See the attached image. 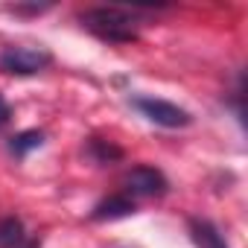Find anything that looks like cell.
Instances as JSON below:
<instances>
[{"instance_id":"6","label":"cell","mask_w":248,"mask_h":248,"mask_svg":"<svg viewBox=\"0 0 248 248\" xmlns=\"http://www.w3.org/2000/svg\"><path fill=\"white\" fill-rule=\"evenodd\" d=\"M135 210H138L135 199H129L126 193H111V196H105L102 202L93 204L91 219H93V222H117V219L132 216Z\"/></svg>"},{"instance_id":"11","label":"cell","mask_w":248,"mask_h":248,"mask_svg":"<svg viewBox=\"0 0 248 248\" xmlns=\"http://www.w3.org/2000/svg\"><path fill=\"white\" fill-rule=\"evenodd\" d=\"M12 114H15V108L9 105V99L0 93V129H6L9 123H12Z\"/></svg>"},{"instance_id":"4","label":"cell","mask_w":248,"mask_h":248,"mask_svg":"<svg viewBox=\"0 0 248 248\" xmlns=\"http://www.w3.org/2000/svg\"><path fill=\"white\" fill-rule=\"evenodd\" d=\"M123 193L129 199H161L170 193V178L149 164H138L123 175Z\"/></svg>"},{"instance_id":"5","label":"cell","mask_w":248,"mask_h":248,"mask_svg":"<svg viewBox=\"0 0 248 248\" xmlns=\"http://www.w3.org/2000/svg\"><path fill=\"white\" fill-rule=\"evenodd\" d=\"M0 248H41V239L32 236L21 216L0 219Z\"/></svg>"},{"instance_id":"2","label":"cell","mask_w":248,"mask_h":248,"mask_svg":"<svg viewBox=\"0 0 248 248\" xmlns=\"http://www.w3.org/2000/svg\"><path fill=\"white\" fill-rule=\"evenodd\" d=\"M129 105L146 117L149 123H155V126L161 129H187L193 123V114L187 108H181L178 102H170V99H161V96H146V93H135L129 99Z\"/></svg>"},{"instance_id":"7","label":"cell","mask_w":248,"mask_h":248,"mask_svg":"<svg viewBox=\"0 0 248 248\" xmlns=\"http://www.w3.org/2000/svg\"><path fill=\"white\" fill-rule=\"evenodd\" d=\"M187 231H190V239H193L196 248H231L225 233L219 231V225L204 219V216H190L187 219Z\"/></svg>"},{"instance_id":"8","label":"cell","mask_w":248,"mask_h":248,"mask_svg":"<svg viewBox=\"0 0 248 248\" xmlns=\"http://www.w3.org/2000/svg\"><path fill=\"white\" fill-rule=\"evenodd\" d=\"M82 155L93 167H111V164H120L123 158H126L123 146H117L114 140H105V138H85Z\"/></svg>"},{"instance_id":"10","label":"cell","mask_w":248,"mask_h":248,"mask_svg":"<svg viewBox=\"0 0 248 248\" xmlns=\"http://www.w3.org/2000/svg\"><path fill=\"white\" fill-rule=\"evenodd\" d=\"M50 9H53V3H12V6H6V12H12V15H44Z\"/></svg>"},{"instance_id":"1","label":"cell","mask_w":248,"mask_h":248,"mask_svg":"<svg viewBox=\"0 0 248 248\" xmlns=\"http://www.w3.org/2000/svg\"><path fill=\"white\" fill-rule=\"evenodd\" d=\"M146 12H152V6H91L85 12H79V24L96 35L99 41L108 44H132L140 35V27L146 24Z\"/></svg>"},{"instance_id":"9","label":"cell","mask_w":248,"mask_h":248,"mask_svg":"<svg viewBox=\"0 0 248 248\" xmlns=\"http://www.w3.org/2000/svg\"><path fill=\"white\" fill-rule=\"evenodd\" d=\"M44 132L41 129H27V132H18V135H12L9 138V143H6V149H9V155L15 158V161H24L30 152H35V149H41L44 146Z\"/></svg>"},{"instance_id":"3","label":"cell","mask_w":248,"mask_h":248,"mask_svg":"<svg viewBox=\"0 0 248 248\" xmlns=\"http://www.w3.org/2000/svg\"><path fill=\"white\" fill-rule=\"evenodd\" d=\"M53 64V53L47 47H3L0 50V70L9 76H35Z\"/></svg>"}]
</instances>
